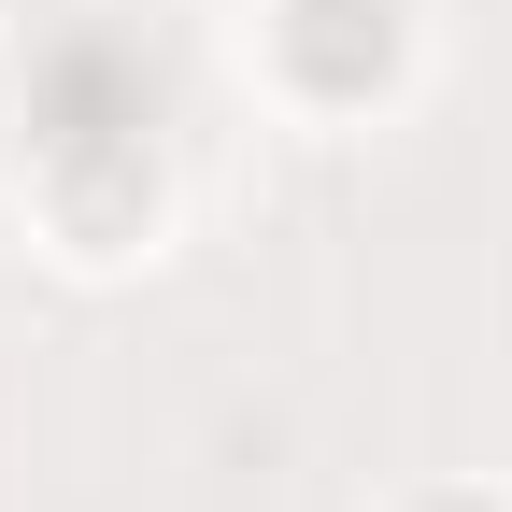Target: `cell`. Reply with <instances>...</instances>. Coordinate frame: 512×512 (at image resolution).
I'll return each instance as SVG.
<instances>
[{
	"label": "cell",
	"mask_w": 512,
	"mask_h": 512,
	"mask_svg": "<svg viewBox=\"0 0 512 512\" xmlns=\"http://www.w3.org/2000/svg\"><path fill=\"white\" fill-rule=\"evenodd\" d=\"M242 72L299 128H370L427 86V0H242Z\"/></svg>",
	"instance_id": "1"
},
{
	"label": "cell",
	"mask_w": 512,
	"mask_h": 512,
	"mask_svg": "<svg viewBox=\"0 0 512 512\" xmlns=\"http://www.w3.org/2000/svg\"><path fill=\"white\" fill-rule=\"evenodd\" d=\"M29 228H43V256L57 271H157L171 256V228H185V200H171V157L157 143H57L43 171H29Z\"/></svg>",
	"instance_id": "2"
},
{
	"label": "cell",
	"mask_w": 512,
	"mask_h": 512,
	"mask_svg": "<svg viewBox=\"0 0 512 512\" xmlns=\"http://www.w3.org/2000/svg\"><path fill=\"white\" fill-rule=\"evenodd\" d=\"M370 512H512V484H484V470H427V484L370 498Z\"/></svg>",
	"instance_id": "3"
},
{
	"label": "cell",
	"mask_w": 512,
	"mask_h": 512,
	"mask_svg": "<svg viewBox=\"0 0 512 512\" xmlns=\"http://www.w3.org/2000/svg\"><path fill=\"white\" fill-rule=\"evenodd\" d=\"M0 143H15V57H0Z\"/></svg>",
	"instance_id": "4"
}]
</instances>
